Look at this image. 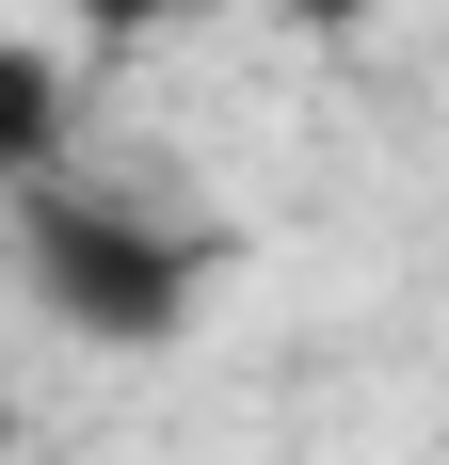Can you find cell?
I'll use <instances>...</instances> for the list:
<instances>
[{"label": "cell", "instance_id": "cell-1", "mask_svg": "<svg viewBox=\"0 0 449 465\" xmlns=\"http://www.w3.org/2000/svg\"><path fill=\"white\" fill-rule=\"evenodd\" d=\"M0 257H16V289H33L81 353H177L193 305L224 289V225L161 209L145 177H96V161L0 193Z\"/></svg>", "mask_w": 449, "mask_h": 465}, {"label": "cell", "instance_id": "cell-4", "mask_svg": "<svg viewBox=\"0 0 449 465\" xmlns=\"http://www.w3.org/2000/svg\"><path fill=\"white\" fill-rule=\"evenodd\" d=\"M354 16H369V0H305V33H354Z\"/></svg>", "mask_w": 449, "mask_h": 465}, {"label": "cell", "instance_id": "cell-5", "mask_svg": "<svg viewBox=\"0 0 449 465\" xmlns=\"http://www.w3.org/2000/svg\"><path fill=\"white\" fill-rule=\"evenodd\" d=\"M0 465H16V401H0Z\"/></svg>", "mask_w": 449, "mask_h": 465}, {"label": "cell", "instance_id": "cell-3", "mask_svg": "<svg viewBox=\"0 0 449 465\" xmlns=\"http://www.w3.org/2000/svg\"><path fill=\"white\" fill-rule=\"evenodd\" d=\"M177 16H209V0H65V48H81V64H129V48H161Z\"/></svg>", "mask_w": 449, "mask_h": 465}, {"label": "cell", "instance_id": "cell-2", "mask_svg": "<svg viewBox=\"0 0 449 465\" xmlns=\"http://www.w3.org/2000/svg\"><path fill=\"white\" fill-rule=\"evenodd\" d=\"M81 161V48H33L0 33V193H33Z\"/></svg>", "mask_w": 449, "mask_h": 465}]
</instances>
